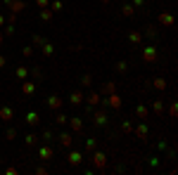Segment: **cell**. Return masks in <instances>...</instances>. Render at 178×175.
Instances as JSON below:
<instances>
[{"instance_id": "1", "label": "cell", "mask_w": 178, "mask_h": 175, "mask_svg": "<svg viewBox=\"0 0 178 175\" xmlns=\"http://www.w3.org/2000/svg\"><path fill=\"white\" fill-rule=\"evenodd\" d=\"M143 59H145V62H154V59H157V47H154V45H145Z\"/></svg>"}, {"instance_id": "2", "label": "cell", "mask_w": 178, "mask_h": 175, "mask_svg": "<svg viewBox=\"0 0 178 175\" xmlns=\"http://www.w3.org/2000/svg\"><path fill=\"white\" fill-rule=\"evenodd\" d=\"M105 104H109L112 109H119V106H121V97L114 95V92H109V95H107V100H105Z\"/></svg>"}, {"instance_id": "3", "label": "cell", "mask_w": 178, "mask_h": 175, "mask_svg": "<svg viewBox=\"0 0 178 175\" xmlns=\"http://www.w3.org/2000/svg\"><path fill=\"white\" fill-rule=\"evenodd\" d=\"M93 163H95L97 168H105V166H107V156H105L102 151H95V156H93Z\"/></svg>"}, {"instance_id": "4", "label": "cell", "mask_w": 178, "mask_h": 175, "mask_svg": "<svg viewBox=\"0 0 178 175\" xmlns=\"http://www.w3.org/2000/svg\"><path fill=\"white\" fill-rule=\"evenodd\" d=\"M45 104L50 106V109H52V111H57L59 106H62V100H59L57 95H50V97H48V100H45Z\"/></svg>"}, {"instance_id": "5", "label": "cell", "mask_w": 178, "mask_h": 175, "mask_svg": "<svg viewBox=\"0 0 178 175\" xmlns=\"http://www.w3.org/2000/svg\"><path fill=\"white\" fill-rule=\"evenodd\" d=\"M59 144H62V147H67V149H71V144H74L71 133H62V135H59Z\"/></svg>"}, {"instance_id": "6", "label": "cell", "mask_w": 178, "mask_h": 175, "mask_svg": "<svg viewBox=\"0 0 178 175\" xmlns=\"http://www.w3.org/2000/svg\"><path fill=\"white\" fill-rule=\"evenodd\" d=\"M159 24H164V26H174V17L162 12V14H159Z\"/></svg>"}, {"instance_id": "7", "label": "cell", "mask_w": 178, "mask_h": 175, "mask_svg": "<svg viewBox=\"0 0 178 175\" xmlns=\"http://www.w3.org/2000/svg\"><path fill=\"white\" fill-rule=\"evenodd\" d=\"M12 116H14V111H12L10 106H2V109H0V118H2V121H10Z\"/></svg>"}, {"instance_id": "8", "label": "cell", "mask_w": 178, "mask_h": 175, "mask_svg": "<svg viewBox=\"0 0 178 175\" xmlns=\"http://www.w3.org/2000/svg\"><path fill=\"white\" fill-rule=\"evenodd\" d=\"M81 161H83V156H81L79 151H71V154H69V163H71V166H79Z\"/></svg>"}, {"instance_id": "9", "label": "cell", "mask_w": 178, "mask_h": 175, "mask_svg": "<svg viewBox=\"0 0 178 175\" xmlns=\"http://www.w3.org/2000/svg\"><path fill=\"white\" fill-rule=\"evenodd\" d=\"M7 5H12V12H22L24 10V2L22 0H5Z\"/></svg>"}, {"instance_id": "10", "label": "cell", "mask_w": 178, "mask_h": 175, "mask_svg": "<svg viewBox=\"0 0 178 175\" xmlns=\"http://www.w3.org/2000/svg\"><path fill=\"white\" fill-rule=\"evenodd\" d=\"M105 123H107V114L105 111H97L95 114V126H105Z\"/></svg>"}, {"instance_id": "11", "label": "cell", "mask_w": 178, "mask_h": 175, "mask_svg": "<svg viewBox=\"0 0 178 175\" xmlns=\"http://www.w3.org/2000/svg\"><path fill=\"white\" fill-rule=\"evenodd\" d=\"M69 100H71V102H69V104L79 106V104H81V102H83V95H81V92H71V97H69Z\"/></svg>"}, {"instance_id": "12", "label": "cell", "mask_w": 178, "mask_h": 175, "mask_svg": "<svg viewBox=\"0 0 178 175\" xmlns=\"http://www.w3.org/2000/svg\"><path fill=\"white\" fill-rule=\"evenodd\" d=\"M26 123H29V126H38V114H36V111H29V114H26Z\"/></svg>"}, {"instance_id": "13", "label": "cell", "mask_w": 178, "mask_h": 175, "mask_svg": "<svg viewBox=\"0 0 178 175\" xmlns=\"http://www.w3.org/2000/svg\"><path fill=\"white\" fill-rule=\"evenodd\" d=\"M67 123H69V126H71V128H74V130H76V133H79V130H81V128H83V123H81V118H69V121H67Z\"/></svg>"}, {"instance_id": "14", "label": "cell", "mask_w": 178, "mask_h": 175, "mask_svg": "<svg viewBox=\"0 0 178 175\" xmlns=\"http://www.w3.org/2000/svg\"><path fill=\"white\" fill-rule=\"evenodd\" d=\"M135 116H138V118H145V116H147V106L138 104V106H135Z\"/></svg>"}, {"instance_id": "15", "label": "cell", "mask_w": 178, "mask_h": 175, "mask_svg": "<svg viewBox=\"0 0 178 175\" xmlns=\"http://www.w3.org/2000/svg\"><path fill=\"white\" fill-rule=\"evenodd\" d=\"M135 135H138L140 140H143V137H147V126H145V123H140V126H138V130H135Z\"/></svg>"}, {"instance_id": "16", "label": "cell", "mask_w": 178, "mask_h": 175, "mask_svg": "<svg viewBox=\"0 0 178 175\" xmlns=\"http://www.w3.org/2000/svg\"><path fill=\"white\" fill-rule=\"evenodd\" d=\"M128 40H131V43H135V45H140V43H143V35L138 33V31H133V33L128 35Z\"/></svg>"}, {"instance_id": "17", "label": "cell", "mask_w": 178, "mask_h": 175, "mask_svg": "<svg viewBox=\"0 0 178 175\" xmlns=\"http://www.w3.org/2000/svg\"><path fill=\"white\" fill-rule=\"evenodd\" d=\"M121 12H123V17H133V14H135V7H133V5H123Z\"/></svg>"}, {"instance_id": "18", "label": "cell", "mask_w": 178, "mask_h": 175, "mask_svg": "<svg viewBox=\"0 0 178 175\" xmlns=\"http://www.w3.org/2000/svg\"><path fill=\"white\" fill-rule=\"evenodd\" d=\"M40 19H43V21H50V19H52V10L43 7V12H40Z\"/></svg>"}, {"instance_id": "19", "label": "cell", "mask_w": 178, "mask_h": 175, "mask_svg": "<svg viewBox=\"0 0 178 175\" xmlns=\"http://www.w3.org/2000/svg\"><path fill=\"white\" fill-rule=\"evenodd\" d=\"M22 90H24V95H33V92H36V85H33V83H24Z\"/></svg>"}, {"instance_id": "20", "label": "cell", "mask_w": 178, "mask_h": 175, "mask_svg": "<svg viewBox=\"0 0 178 175\" xmlns=\"http://www.w3.org/2000/svg\"><path fill=\"white\" fill-rule=\"evenodd\" d=\"M40 159H52V149L50 147H43L40 149Z\"/></svg>"}, {"instance_id": "21", "label": "cell", "mask_w": 178, "mask_h": 175, "mask_svg": "<svg viewBox=\"0 0 178 175\" xmlns=\"http://www.w3.org/2000/svg\"><path fill=\"white\" fill-rule=\"evenodd\" d=\"M154 88H157V90H164V88H166V80H164V78H157V80H154Z\"/></svg>"}, {"instance_id": "22", "label": "cell", "mask_w": 178, "mask_h": 175, "mask_svg": "<svg viewBox=\"0 0 178 175\" xmlns=\"http://www.w3.org/2000/svg\"><path fill=\"white\" fill-rule=\"evenodd\" d=\"M152 106H154V111H157V114H162V111H164V104H162L159 100H154V102H152Z\"/></svg>"}, {"instance_id": "23", "label": "cell", "mask_w": 178, "mask_h": 175, "mask_svg": "<svg viewBox=\"0 0 178 175\" xmlns=\"http://www.w3.org/2000/svg\"><path fill=\"white\" fill-rule=\"evenodd\" d=\"M114 88H117L114 83H107V85L102 88V92H105V95H109V92H114Z\"/></svg>"}, {"instance_id": "24", "label": "cell", "mask_w": 178, "mask_h": 175, "mask_svg": "<svg viewBox=\"0 0 178 175\" xmlns=\"http://www.w3.org/2000/svg\"><path fill=\"white\" fill-rule=\"evenodd\" d=\"M36 142H38V135H33V133H31V135H26V144H36Z\"/></svg>"}, {"instance_id": "25", "label": "cell", "mask_w": 178, "mask_h": 175, "mask_svg": "<svg viewBox=\"0 0 178 175\" xmlns=\"http://www.w3.org/2000/svg\"><path fill=\"white\" fill-rule=\"evenodd\" d=\"M97 102H100V95H97V92H93V95L88 97V104H97Z\"/></svg>"}, {"instance_id": "26", "label": "cell", "mask_w": 178, "mask_h": 175, "mask_svg": "<svg viewBox=\"0 0 178 175\" xmlns=\"http://www.w3.org/2000/svg\"><path fill=\"white\" fill-rule=\"evenodd\" d=\"M67 121H69V118H67L64 114H57V118H55V123H59V126H64Z\"/></svg>"}, {"instance_id": "27", "label": "cell", "mask_w": 178, "mask_h": 175, "mask_svg": "<svg viewBox=\"0 0 178 175\" xmlns=\"http://www.w3.org/2000/svg\"><path fill=\"white\" fill-rule=\"evenodd\" d=\"M131 128H133V123H131V121H123V123H121V130H123V133H128Z\"/></svg>"}, {"instance_id": "28", "label": "cell", "mask_w": 178, "mask_h": 175, "mask_svg": "<svg viewBox=\"0 0 178 175\" xmlns=\"http://www.w3.org/2000/svg\"><path fill=\"white\" fill-rule=\"evenodd\" d=\"M95 149V140L90 137V140H86V151H93Z\"/></svg>"}, {"instance_id": "29", "label": "cell", "mask_w": 178, "mask_h": 175, "mask_svg": "<svg viewBox=\"0 0 178 175\" xmlns=\"http://www.w3.org/2000/svg\"><path fill=\"white\" fill-rule=\"evenodd\" d=\"M26 73H29V69H26V66H19V69H17V76H19V78H24Z\"/></svg>"}, {"instance_id": "30", "label": "cell", "mask_w": 178, "mask_h": 175, "mask_svg": "<svg viewBox=\"0 0 178 175\" xmlns=\"http://www.w3.org/2000/svg\"><path fill=\"white\" fill-rule=\"evenodd\" d=\"M90 83H93V78H90V76H83V78H81V85H86V88H88Z\"/></svg>"}, {"instance_id": "31", "label": "cell", "mask_w": 178, "mask_h": 175, "mask_svg": "<svg viewBox=\"0 0 178 175\" xmlns=\"http://www.w3.org/2000/svg\"><path fill=\"white\" fill-rule=\"evenodd\" d=\"M43 52H45V55H52V52H55V47H52V45H50V43H48V45H45V47H43Z\"/></svg>"}, {"instance_id": "32", "label": "cell", "mask_w": 178, "mask_h": 175, "mask_svg": "<svg viewBox=\"0 0 178 175\" xmlns=\"http://www.w3.org/2000/svg\"><path fill=\"white\" fill-rule=\"evenodd\" d=\"M59 10H62V2L55 0V2H52V12H59Z\"/></svg>"}, {"instance_id": "33", "label": "cell", "mask_w": 178, "mask_h": 175, "mask_svg": "<svg viewBox=\"0 0 178 175\" xmlns=\"http://www.w3.org/2000/svg\"><path fill=\"white\" fill-rule=\"evenodd\" d=\"M5 135H7V140H14V135H17V133H14V128H12V130H7Z\"/></svg>"}, {"instance_id": "34", "label": "cell", "mask_w": 178, "mask_h": 175, "mask_svg": "<svg viewBox=\"0 0 178 175\" xmlns=\"http://www.w3.org/2000/svg\"><path fill=\"white\" fill-rule=\"evenodd\" d=\"M38 2V7H48V0H36Z\"/></svg>"}, {"instance_id": "35", "label": "cell", "mask_w": 178, "mask_h": 175, "mask_svg": "<svg viewBox=\"0 0 178 175\" xmlns=\"http://www.w3.org/2000/svg\"><path fill=\"white\" fill-rule=\"evenodd\" d=\"M143 2H145V0H133V5H143Z\"/></svg>"}, {"instance_id": "36", "label": "cell", "mask_w": 178, "mask_h": 175, "mask_svg": "<svg viewBox=\"0 0 178 175\" xmlns=\"http://www.w3.org/2000/svg\"><path fill=\"white\" fill-rule=\"evenodd\" d=\"M0 66H5V57H0Z\"/></svg>"}, {"instance_id": "37", "label": "cell", "mask_w": 178, "mask_h": 175, "mask_svg": "<svg viewBox=\"0 0 178 175\" xmlns=\"http://www.w3.org/2000/svg\"><path fill=\"white\" fill-rule=\"evenodd\" d=\"M102 2H105V5H107V2H109V0H102Z\"/></svg>"}, {"instance_id": "38", "label": "cell", "mask_w": 178, "mask_h": 175, "mask_svg": "<svg viewBox=\"0 0 178 175\" xmlns=\"http://www.w3.org/2000/svg\"><path fill=\"white\" fill-rule=\"evenodd\" d=\"M0 43H2V35H0Z\"/></svg>"}]
</instances>
